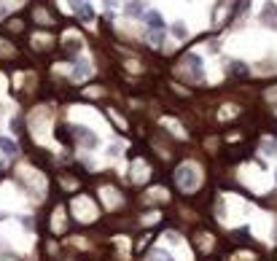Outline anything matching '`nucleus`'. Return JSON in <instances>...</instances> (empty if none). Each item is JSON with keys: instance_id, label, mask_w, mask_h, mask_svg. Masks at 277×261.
Wrapping results in <instances>:
<instances>
[{"instance_id": "obj_1", "label": "nucleus", "mask_w": 277, "mask_h": 261, "mask_svg": "<svg viewBox=\"0 0 277 261\" xmlns=\"http://www.w3.org/2000/svg\"><path fill=\"white\" fill-rule=\"evenodd\" d=\"M178 73H180V76H186V78H191V81H205V78H208L205 57L199 52L183 54V59H180V65H178Z\"/></svg>"}, {"instance_id": "obj_2", "label": "nucleus", "mask_w": 277, "mask_h": 261, "mask_svg": "<svg viewBox=\"0 0 277 261\" xmlns=\"http://www.w3.org/2000/svg\"><path fill=\"white\" fill-rule=\"evenodd\" d=\"M175 183L183 189V191H194L196 186L202 183V173L194 162H183L178 170H175Z\"/></svg>"}, {"instance_id": "obj_3", "label": "nucleus", "mask_w": 277, "mask_h": 261, "mask_svg": "<svg viewBox=\"0 0 277 261\" xmlns=\"http://www.w3.org/2000/svg\"><path fill=\"white\" fill-rule=\"evenodd\" d=\"M261 46H264V41H261L256 33H248V35H242V38H234L231 41V49H234L237 54H259L261 52Z\"/></svg>"}, {"instance_id": "obj_4", "label": "nucleus", "mask_w": 277, "mask_h": 261, "mask_svg": "<svg viewBox=\"0 0 277 261\" xmlns=\"http://www.w3.org/2000/svg\"><path fill=\"white\" fill-rule=\"evenodd\" d=\"M73 135H75V140L81 143V148H87V151H94L100 145V135L94 132V127H89V124H75Z\"/></svg>"}, {"instance_id": "obj_5", "label": "nucleus", "mask_w": 277, "mask_h": 261, "mask_svg": "<svg viewBox=\"0 0 277 261\" xmlns=\"http://www.w3.org/2000/svg\"><path fill=\"white\" fill-rule=\"evenodd\" d=\"M242 180H245V183H250V186H253L256 191H264L266 186L272 183V180H269V175H266V173H261L259 167H253V164L242 167Z\"/></svg>"}, {"instance_id": "obj_6", "label": "nucleus", "mask_w": 277, "mask_h": 261, "mask_svg": "<svg viewBox=\"0 0 277 261\" xmlns=\"http://www.w3.org/2000/svg\"><path fill=\"white\" fill-rule=\"evenodd\" d=\"M259 22L264 24L266 30H275L277 33V0H264V3H261Z\"/></svg>"}, {"instance_id": "obj_7", "label": "nucleus", "mask_w": 277, "mask_h": 261, "mask_svg": "<svg viewBox=\"0 0 277 261\" xmlns=\"http://www.w3.org/2000/svg\"><path fill=\"white\" fill-rule=\"evenodd\" d=\"M68 8L75 14V17H81L84 22L89 24V27H94V24H92V19H94V8H92V3H89V0H68Z\"/></svg>"}, {"instance_id": "obj_8", "label": "nucleus", "mask_w": 277, "mask_h": 261, "mask_svg": "<svg viewBox=\"0 0 277 261\" xmlns=\"http://www.w3.org/2000/svg\"><path fill=\"white\" fill-rule=\"evenodd\" d=\"M73 213L78 221H92L94 218V202L89 197H75L73 199Z\"/></svg>"}, {"instance_id": "obj_9", "label": "nucleus", "mask_w": 277, "mask_h": 261, "mask_svg": "<svg viewBox=\"0 0 277 261\" xmlns=\"http://www.w3.org/2000/svg\"><path fill=\"white\" fill-rule=\"evenodd\" d=\"M92 59L89 57H84V54H78V59L73 62V70H70V78L73 81H84V78H89L92 76Z\"/></svg>"}, {"instance_id": "obj_10", "label": "nucleus", "mask_w": 277, "mask_h": 261, "mask_svg": "<svg viewBox=\"0 0 277 261\" xmlns=\"http://www.w3.org/2000/svg\"><path fill=\"white\" fill-rule=\"evenodd\" d=\"M164 27H167V22H164V14L162 11H148L145 14V30H151V33H164Z\"/></svg>"}, {"instance_id": "obj_11", "label": "nucleus", "mask_w": 277, "mask_h": 261, "mask_svg": "<svg viewBox=\"0 0 277 261\" xmlns=\"http://www.w3.org/2000/svg\"><path fill=\"white\" fill-rule=\"evenodd\" d=\"M170 35H173V41H186L191 35V27L186 19H175L173 24H170Z\"/></svg>"}, {"instance_id": "obj_12", "label": "nucleus", "mask_w": 277, "mask_h": 261, "mask_svg": "<svg viewBox=\"0 0 277 261\" xmlns=\"http://www.w3.org/2000/svg\"><path fill=\"white\" fill-rule=\"evenodd\" d=\"M148 175H151V170L145 162H135L132 167H129V180H132V183H143V180H148Z\"/></svg>"}, {"instance_id": "obj_13", "label": "nucleus", "mask_w": 277, "mask_h": 261, "mask_svg": "<svg viewBox=\"0 0 277 261\" xmlns=\"http://www.w3.org/2000/svg\"><path fill=\"white\" fill-rule=\"evenodd\" d=\"M65 49L73 54H81L84 52V38L81 35H75V33H68L65 35Z\"/></svg>"}, {"instance_id": "obj_14", "label": "nucleus", "mask_w": 277, "mask_h": 261, "mask_svg": "<svg viewBox=\"0 0 277 261\" xmlns=\"http://www.w3.org/2000/svg\"><path fill=\"white\" fill-rule=\"evenodd\" d=\"M143 6H145V0H129L127 6H124V14L132 19H140L143 17Z\"/></svg>"}, {"instance_id": "obj_15", "label": "nucleus", "mask_w": 277, "mask_h": 261, "mask_svg": "<svg viewBox=\"0 0 277 261\" xmlns=\"http://www.w3.org/2000/svg\"><path fill=\"white\" fill-rule=\"evenodd\" d=\"M261 154H264V157H269V159H275L277 157V140L275 138H266L264 143H261Z\"/></svg>"}, {"instance_id": "obj_16", "label": "nucleus", "mask_w": 277, "mask_h": 261, "mask_svg": "<svg viewBox=\"0 0 277 261\" xmlns=\"http://www.w3.org/2000/svg\"><path fill=\"white\" fill-rule=\"evenodd\" d=\"M148 261H175V259H173V253H170L167 248H154L151 256H148Z\"/></svg>"}, {"instance_id": "obj_17", "label": "nucleus", "mask_w": 277, "mask_h": 261, "mask_svg": "<svg viewBox=\"0 0 277 261\" xmlns=\"http://www.w3.org/2000/svg\"><path fill=\"white\" fill-rule=\"evenodd\" d=\"M162 127H167L170 132L175 135V138H186V132H183V127H180L175 119H162Z\"/></svg>"}, {"instance_id": "obj_18", "label": "nucleus", "mask_w": 277, "mask_h": 261, "mask_svg": "<svg viewBox=\"0 0 277 261\" xmlns=\"http://www.w3.org/2000/svg\"><path fill=\"white\" fill-rule=\"evenodd\" d=\"M124 151V143H119V140H113V143H108V148H105V157L108 159H119Z\"/></svg>"}, {"instance_id": "obj_19", "label": "nucleus", "mask_w": 277, "mask_h": 261, "mask_svg": "<svg viewBox=\"0 0 277 261\" xmlns=\"http://www.w3.org/2000/svg\"><path fill=\"white\" fill-rule=\"evenodd\" d=\"M0 151L6 154V157H14V154H17L19 148H17V143H14L11 138H0Z\"/></svg>"}, {"instance_id": "obj_20", "label": "nucleus", "mask_w": 277, "mask_h": 261, "mask_svg": "<svg viewBox=\"0 0 277 261\" xmlns=\"http://www.w3.org/2000/svg\"><path fill=\"white\" fill-rule=\"evenodd\" d=\"M103 194H105V205H108V208H116V205H119V194H116V189L105 186V189H103Z\"/></svg>"}, {"instance_id": "obj_21", "label": "nucleus", "mask_w": 277, "mask_h": 261, "mask_svg": "<svg viewBox=\"0 0 277 261\" xmlns=\"http://www.w3.org/2000/svg\"><path fill=\"white\" fill-rule=\"evenodd\" d=\"M145 35H148V41L154 43V46H164V33H151L148 30Z\"/></svg>"}, {"instance_id": "obj_22", "label": "nucleus", "mask_w": 277, "mask_h": 261, "mask_svg": "<svg viewBox=\"0 0 277 261\" xmlns=\"http://www.w3.org/2000/svg\"><path fill=\"white\" fill-rule=\"evenodd\" d=\"M148 199H154V202H156V199H162V202H164V199H167V191H164V189H151Z\"/></svg>"}, {"instance_id": "obj_23", "label": "nucleus", "mask_w": 277, "mask_h": 261, "mask_svg": "<svg viewBox=\"0 0 277 261\" xmlns=\"http://www.w3.org/2000/svg\"><path fill=\"white\" fill-rule=\"evenodd\" d=\"M33 43H35V49H46V43H52V41H49V35H35Z\"/></svg>"}, {"instance_id": "obj_24", "label": "nucleus", "mask_w": 277, "mask_h": 261, "mask_svg": "<svg viewBox=\"0 0 277 261\" xmlns=\"http://www.w3.org/2000/svg\"><path fill=\"white\" fill-rule=\"evenodd\" d=\"M231 116H237V108L234 105H224L221 108V119H231Z\"/></svg>"}, {"instance_id": "obj_25", "label": "nucleus", "mask_w": 277, "mask_h": 261, "mask_svg": "<svg viewBox=\"0 0 277 261\" xmlns=\"http://www.w3.org/2000/svg\"><path fill=\"white\" fill-rule=\"evenodd\" d=\"M103 3H105V8H108V11H116V8H121V6H124L121 0H103Z\"/></svg>"}, {"instance_id": "obj_26", "label": "nucleus", "mask_w": 277, "mask_h": 261, "mask_svg": "<svg viewBox=\"0 0 277 261\" xmlns=\"http://www.w3.org/2000/svg\"><path fill=\"white\" fill-rule=\"evenodd\" d=\"M167 243L173 245V248H178V245H180V237H178L175 232H167Z\"/></svg>"}, {"instance_id": "obj_27", "label": "nucleus", "mask_w": 277, "mask_h": 261, "mask_svg": "<svg viewBox=\"0 0 277 261\" xmlns=\"http://www.w3.org/2000/svg\"><path fill=\"white\" fill-rule=\"evenodd\" d=\"M35 19H38L41 24H49V14L46 11H35Z\"/></svg>"}, {"instance_id": "obj_28", "label": "nucleus", "mask_w": 277, "mask_h": 261, "mask_svg": "<svg viewBox=\"0 0 277 261\" xmlns=\"http://www.w3.org/2000/svg\"><path fill=\"white\" fill-rule=\"evenodd\" d=\"M110 119H113V122L119 124V127H127V122H124V119L119 116V113H116V110H110Z\"/></svg>"}, {"instance_id": "obj_29", "label": "nucleus", "mask_w": 277, "mask_h": 261, "mask_svg": "<svg viewBox=\"0 0 277 261\" xmlns=\"http://www.w3.org/2000/svg\"><path fill=\"white\" fill-rule=\"evenodd\" d=\"M8 54H11V49H8V46H6V43L0 41V57H8Z\"/></svg>"}, {"instance_id": "obj_30", "label": "nucleus", "mask_w": 277, "mask_h": 261, "mask_svg": "<svg viewBox=\"0 0 277 261\" xmlns=\"http://www.w3.org/2000/svg\"><path fill=\"white\" fill-rule=\"evenodd\" d=\"M156 218H159V215H156V213H151V215H145V218H143V221H145V224H154V221H156Z\"/></svg>"}, {"instance_id": "obj_31", "label": "nucleus", "mask_w": 277, "mask_h": 261, "mask_svg": "<svg viewBox=\"0 0 277 261\" xmlns=\"http://www.w3.org/2000/svg\"><path fill=\"white\" fill-rule=\"evenodd\" d=\"M275 180H277V173H275Z\"/></svg>"}]
</instances>
